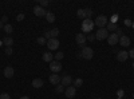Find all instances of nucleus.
<instances>
[{"label": "nucleus", "mask_w": 134, "mask_h": 99, "mask_svg": "<svg viewBox=\"0 0 134 99\" xmlns=\"http://www.w3.org/2000/svg\"><path fill=\"white\" fill-rule=\"evenodd\" d=\"M60 80H62V78H60L59 75H57V74L50 75V83H51V84L58 86V84H60Z\"/></svg>", "instance_id": "9b49d317"}, {"label": "nucleus", "mask_w": 134, "mask_h": 99, "mask_svg": "<svg viewBox=\"0 0 134 99\" xmlns=\"http://www.w3.org/2000/svg\"><path fill=\"white\" fill-rule=\"evenodd\" d=\"M55 91H57L58 94L63 92V91H64V86H62V84H58V86H57V89H55Z\"/></svg>", "instance_id": "bb28decb"}, {"label": "nucleus", "mask_w": 134, "mask_h": 99, "mask_svg": "<svg viewBox=\"0 0 134 99\" xmlns=\"http://www.w3.org/2000/svg\"><path fill=\"white\" fill-rule=\"evenodd\" d=\"M129 56L134 59V48H131V50H130V52H129Z\"/></svg>", "instance_id": "72a5a7b5"}, {"label": "nucleus", "mask_w": 134, "mask_h": 99, "mask_svg": "<svg viewBox=\"0 0 134 99\" xmlns=\"http://www.w3.org/2000/svg\"><path fill=\"white\" fill-rule=\"evenodd\" d=\"M3 28V23H2V20H0V30Z\"/></svg>", "instance_id": "ea45409f"}, {"label": "nucleus", "mask_w": 134, "mask_h": 99, "mask_svg": "<svg viewBox=\"0 0 134 99\" xmlns=\"http://www.w3.org/2000/svg\"><path fill=\"white\" fill-rule=\"evenodd\" d=\"M3 21H7V16H3V19H2V23Z\"/></svg>", "instance_id": "4c0bfd02"}, {"label": "nucleus", "mask_w": 134, "mask_h": 99, "mask_svg": "<svg viewBox=\"0 0 134 99\" xmlns=\"http://www.w3.org/2000/svg\"><path fill=\"white\" fill-rule=\"evenodd\" d=\"M75 92H76V89L74 86H69V87H66V90H64V94H66L67 98H74Z\"/></svg>", "instance_id": "6e6552de"}, {"label": "nucleus", "mask_w": 134, "mask_h": 99, "mask_svg": "<svg viewBox=\"0 0 134 99\" xmlns=\"http://www.w3.org/2000/svg\"><path fill=\"white\" fill-rule=\"evenodd\" d=\"M71 83H72V78H71L70 75H64V76H62V80H60V84H62V86L69 87Z\"/></svg>", "instance_id": "f8f14e48"}, {"label": "nucleus", "mask_w": 134, "mask_h": 99, "mask_svg": "<svg viewBox=\"0 0 134 99\" xmlns=\"http://www.w3.org/2000/svg\"><path fill=\"white\" fill-rule=\"evenodd\" d=\"M48 5V0H40V7H47Z\"/></svg>", "instance_id": "c85d7f7f"}, {"label": "nucleus", "mask_w": 134, "mask_h": 99, "mask_svg": "<svg viewBox=\"0 0 134 99\" xmlns=\"http://www.w3.org/2000/svg\"><path fill=\"white\" fill-rule=\"evenodd\" d=\"M117 30H118L117 23H109L107 24V31H117Z\"/></svg>", "instance_id": "412c9836"}, {"label": "nucleus", "mask_w": 134, "mask_h": 99, "mask_svg": "<svg viewBox=\"0 0 134 99\" xmlns=\"http://www.w3.org/2000/svg\"><path fill=\"white\" fill-rule=\"evenodd\" d=\"M42 58H43V60H44V62L51 63V62H52V59H54V55H52L51 52H44Z\"/></svg>", "instance_id": "dca6fc26"}, {"label": "nucleus", "mask_w": 134, "mask_h": 99, "mask_svg": "<svg viewBox=\"0 0 134 99\" xmlns=\"http://www.w3.org/2000/svg\"><path fill=\"white\" fill-rule=\"evenodd\" d=\"M3 28H4V32H7L8 35L12 34V31H14V28H12V26H11V24H5Z\"/></svg>", "instance_id": "5701e85b"}, {"label": "nucleus", "mask_w": 134, "mask_h": 99, "mask_svg": "<svg viewBox=\"0 0 134 99\" xmlns=\"http://www.w3.org/2000/svg\"><path fill=\"white\" fill-rule=\"evenodd\" d=\"M36 43H38V44H40V46H44V44H47V40L44 39L43 36H40V38L36 39Z\"/></svg>", "instance_id": "b1692460"}, {"label": "nucleus", "mask_w": 134, "mask_h": 99, "mask_svg": "<svg viewBox=\"0 0 134 99\" xmlns=\"http://www.w3.org/2000/svg\"><path fill=\"white\" fill-rule=\"evenodd\" d=\"M3 44L7 46V47H12V44H14V39H12V38H9V36L4 38V39H3Z\"/></svg>", "instance_id": "f3484780"}, {"label": "nucleus", "mask_w": 134, "mask_h": 99, "mask_svg": "<svg viewBox=\"0 0 134 99\" xmlns=\"http://www.w3.org/2000/svg\"><path fill=\"white\" fill-rule=\"evenodd\" d=\"M50 34H51V39L52 38L57 39V36L59 35V30L58 28H52V30H50Z\"/></svg>", "instance_id": "aec40b11"}, {"label": "nucleus", "mask_w": 134, "mask_h": 99, "mask_svg": "<svg viewBox=\"0 0 134 99\" xmlns=\"http://www.w3.org/2000/svg\"><path fill=\"white\" fill-rule=\"evenodd\" d=\"M85 11H86V18H87V19H90V16L93 15V11H91L90 8H86Z\"/></svg>", "instance_id": "cd10ccee"}, {"label": "nucleus", "mask_w": 134, "mask_h": 99, "mask_svg": "<svg viewBox=\"0 0 134 99\" xmlns=\"http://www.w3.org/2000/svg\"><path fill=\"white\" fill-rule=\"evenodd\" d=\"M107 38H109V31L106 28H99L98 32L95 34V39H99V40H103Z\"/></svg>", "instance_id": "20e7f679"}, {"label": "nucleus", "mask_w": 134, "mask_h": 99, "mask_svg": "<svg viewBox=\"0 0 134 99\" xmlns=\"http://www.w3.org/2000/svg\"><path fill=\"white\" fill-rule=\"evenodd\" d=\"M133 98H134V94H133Z\"/></svg>", "instance_id": "c03bdc74"}, {"label": "nucleus", "mask_w": 134, "mask_h": 99, "mask_svg": "<svg viewBox=\"0 0 134 99\" xmlns=\"http://www.w3.org/2000/svg\"><path fill=\"white\" fill-rule=\"evenodd\" d=\"M94 24H95L97 27H99V28H103V27L107 24V18H106L105 15H99V16L95 19Z\"/></svg>", "instance_id": "f257e3e1"}, {"label": "nucleus", "mask_w": 134, "mask_h": 99, "mask_svg": "<svg viewBox=\"0 0 134 99\" xmlns=\"http://www.w3.org/2000/svg\"><path fill=\"white\" fill-rule=\"evenodd\" d=\"M95 99H100V98H95Z\"/></svg>", "instance_id": "37998d69"}, {"label": "nucleus", "mask_w": 134, "mask_h": 99, "mask_svg": "<svg viewBox=\"0 0 134 99\" xmlns=\"http://www.w3.org/2000/svg\"><path fill=\"white\" fill-rule=\"evenodd\" d=\"M122 95H124V91H122V90H118V96L122 98Z\"/></svg>", "instance_id": "c9c22d12"}, {"label": "nucleus", "mask_w": 134, "mask_h": 99, "mask_svg": "<svg viewBox=\"0 0 134 99\" xmlns=\"http://www.w3.org/2000/svg\"><path fill=\"white\" fill-rule=\"evenodd\" d=\"M107 42H109V44H110V46H115L117 43L119 42V36H118L117 34H111V35H109Z\"/></svg>", "instance_id": "9d476101"}, {"label": "nucleus", "mask_w": 134, "mask_h": 99, "mask_svg": "<svg viewBox=\"0 0 134 99\" xmlns=\"http://www.w3.org/2000/svg\"><path fill=\"white\" fill-rule=\"evenodd\" d=\"M47 47H48V50H51V51H55V50H58V47H59V40L58 39H50V40H47Z\"/></svg>", "instance_id": "39448f33"}, {"label": "nucleus", "mask_w": 134, "mask_h": 99, "mask_svg": "<svg viewBox=\"0 0 134 99\" xmlns=\"http://www.w3.org/2000/svg\"><path fill=\"white\" fill-rule=\"evenodd\" d=\"M74 82V87L76 89V87H81L82 84H83V79H81V78H76L75 80H72Z\"/></svg>", "instance_id": "4be33fe9"}, {"label": "nucleus", "mask_w": 134, "mask_h": 99, "mask_svg": "<svg viewBox=\"0 0 134 99\" xmlns=\"http://www.w3.org/2000/svg\"><path fill=\"white\" fill-rule=\"evenodd\" d=\"M14 74H15V70H14V67H11V66H7V67L4 68V76L5 78H12L14 76Z\"/></svg>", "instance_id": "ddd939ff"}, {"label": "nucleus", "mask_w": 134, "mask_h": 99, "mask_svg": "<svg viewBox=\"0 0 134 99\" xmlns=\"http://www.w3.org/2000/svg\"><path fill=\"white\" fill-rule=\"evenodd\" d=\"M86 39H88V40H90V42H93V40L95 39V35H88V36H87Z\"/></svg>", "instance_id": "473e14b6"}, {"label": "nucleus", "mask_w": 134, "mask_h": 99, "mask_svg": "<svg viewBox=\"0 0 134 99\" xmlns=\"http://www.w3.org/2000/svg\"><path fill=\"white\" fill-rule=\"evenodd\" d=\"M34 14H35L36 16H39V18H42V16H46V9H44L43 7H40V5H35V8H34Z\"/></svg>", "instance_id": "1a4fd4ad"}, {"label": "nucleus", "mask_w": 134, "mask_h": 99, "mask_svg": "<svg viewBox=\"0 0 134 99\" xmlns=\"http://www.w3.org/2000/svg\"><path fill=\"white\" fill-rule=\"evenodd\" d=\"M75 40H76V44L79 46V47H86L85 46L86 44V35L85 34H78L76 38H75Z\"/></svg>", "instance_id": "0eeeda50"}, {"label": "nucleus", "mask_w": 134, "mask_h": 99, "mask_svg": "<svg viewBox=\"0 0 134 99\" xmlns=\"http://www.w3.org/2000/svg\"><path fill=\"white\" fill-rule=\"evenodd\" d=\"M76 15H78V18H82V19H85V18H86V11H85V9H78Z\"/></svg>", "instance_id": "393cba45"}, {"label": "nucleus", "mask_w": 134, "mask_h": 99, "mask_svg": "<svg viewBox=\"0 0 134 99\" xmlns=\"http://www.w3.org/2000/svg\"><path fill=\"white\" fill-rule=\"evenodd\" d=\"M32 86L35 87V89H40V87L43 86V80L39 79V78H35V79L32 80Z\"/></svg>", "instance_id": "a211bd4d"}, {"label": "nucleus", "mask_w": 134, "mask_h": 99, "mask_svg": "<svg viewBox=\"0 0 134 99\" xmlns=\"http://www.w3.org/2000/svg\"><path fill=\"white\" fill-rule=\"evenodd\" d=\"M115 34H117V35H118V36L121 38V36H122V31H121V30L118 28V30H117V32H115Z\"/></svg>", "instance_id": "f704fd0d"}, {"label": "nucleus", "mask_w": 134, "mask_h": 99, "mask_svg": "<svg viewBox=\"0 0 134 99\" xmlns=\"http://www.w3.org/2000/svg\"><path fill=\"white\" fill-rule=\"evenodd\" d=\"M76 58H79V59H83V58H82V52H78V54H76Z\"/></svg>", "instance_id": "e433bc0d"}, {"label": "nucleus", "mask_w": 134, "mask_h": 99, "mask_svg": "<svg viewBox=\"0 0 134 99\" xmlns=\"http://www.w3.org/2000/svg\"><path fill=\"white\" fill-rule=\"evenodd\" d=\"M0 99H11V96L8 95V94H2V95H0Z\"/></svg>", "instance_id": "c756f323"}, {"label": "nucleus", "mask_w": 134, "mask_h": 99, "mask_svg": "<svg viewBox=\"0 0 134 99\" xmlns=\"http://www.w3.org/2000/svg\"><path fill=\"white\" fill-rule=\"evenodd\" d=\"M133 68H134V63H133Z\"/></svg>", "instance_id": "79ce46f5"}, {"label": "nucleus", "mask_w": 134, "mask_h": 99, "mask_svg": "<svg viewBox=\"0 0 134 99\" xmlns=\"http://www.w3.org/2000/svg\"><path fill=\"white\" fill-rule=\"evenodd\" d=\"M63 56H64V55H63V52H62V51H59V52H57V54H55V60H57V62H59V60H62V59H63Z\"/></svg>", "instance_id": "a878e982"}, {"label": "nucleus", "mask_w": 134, "mask_h": 99, "mask_svg": "<svg viewBox=\"0 0 134 99\" xmlns=\"http://www.w3.org/2000/svg\"><path fill=\"white\" fill-rule=\"evenodd\" d=\"M46 19H47L48 23H54L55 21V14L54 12H47L46 14Z\"/></svg>", "instance_id": "6ab92c4d"}, {"label": "nucleus", "mask_w": 134, "mask_h": 99, "mask_svg": "<svg viewBox=\"0 0 134 99\" xmlns=\"http://www.w3.org/2000/svg\"><path fill=\"white\" fill-rule=\"evenodd\" d=\"M23 19H24V14H19V15H18V18H16V20H18V21H21Z\"/></svg>", "instance_id": "2f4dec72"}, {"label": "nucleus", "mask_w": 134, "mask_h": 99, "mask_svg": "<svg viewBox=\"0 0 134 99\" xmlns=\"http://www.w3.org/2000/svg\"><path fill=\"white\" fill-rule=\"evenodd\" d=\"M5 54L7 55H12V47H7L5 48Z\"/></svg>", "instance_id": "7c9ffc66"}, {"label": "nucleus", "mask_w": 134, "mask_h": 99, "mask_svg": "<svg viewBox=\"0 0 134 99\" xmlns=\"http://www.w3.org/2000/svg\"><path fill=\"white\" fill-rule=\"evenodd\" d=\"M2 44H3V42H2V40H0V46H2Z\"/></svg>", "instance_id": "a19ab883"}, {"label": "nucleus", "mask_w": 134, "mask_h": 99, "mask_svg": "<svg viewBox=\"0 0 134 99\" xmlns=\"http://www.w3.org/2000/svg\"><path fill=\"white\" fill-rule=\"evenodd\" d=\"M82 58L83 59H91L93 56H94V51H93V48H90V47H83L82 48Z\"/></svg>", "instance_id": "7ed1b4c3"}, {"label": "nucleus", "mask_w": 134, "mask_h": 99, "mask_svg": "<svg viewBox=\"0 0 134 99\" xmlns=\"http://www.w3.org/2000/svg\"><path fill=\"white\" fill-rule=\"evenodd\" d=\"M50 68H51V71H52L54 74H57V72H59V71L62 70V64H60L59 62H57V60H52V62L50 63Z\"/></svg>", "instance_id": "423d86ee"}, {"label": "nucleus", "mask_w": 134, "mask_h": 99, "mask_svg": "<svg viewBox=\"0 0 134 99\" xmlns=\"http://www.w3.org/2000/svg\"><path fill=\"white\" fill-rule=\"evenodd\" d=\"M94 26H95L94 21H91L90 19H85V21L82 23V31H83V32H90Z\"/></svg>", "instance_id": "f03ea898"}, {"label": "nucleus", "mask_w": 134, "mask_h": 99, "mask_svg": "<svg viewBox=\"0 0 134 99\" xmlns=\"http://www.w3.org/2000/svg\"><path fill=\"white\" fill-rule=\"evenodd\" d=\"M127 58H129V52H126V51H119L117 54V59L119 62H125V60H127Z\"/></svg>", "instance_id": "4468645a"}, {"label": "nucleus", "mask_w": 134, "mask_h": 99, "mask_svg": "<svg viewBox=\"0 0 134 99\" xmlns=\"http://www.w3.org/2000/svg\"><path fill=\"white\" fill-rule=\"evenodd\" d=\"M118 43H121V46H124V47H127V46L130 44V39H129V36L122 35V36L119 38V42H118Z\"/></svg>", "instance_id": "2eb2a0df"}, {"label": "nucleus", "mask_w": 134, "mask_h": 99, "mask_svg": "<svg viewBox=\"0 0 134 99\" xmlns=\"http://www.w3.org/2000/svg\"><path fill=\"white\" fill-rule=\"evenodd\" d=\"M20 99H30V98H28V96H26V95H24V96H20Z\"/></svg>", "instance_id": "58836bf2"}]
</instances>
